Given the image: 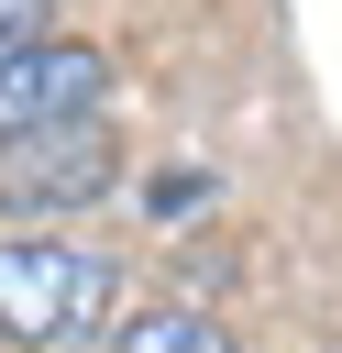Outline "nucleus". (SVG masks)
I'll return each instance as SVG.
<instances>
[{"label":"nucleus","instance_id":"obj_1","mask_svg":"<svg viewBox=\"0 0 342 353\" xmlns=\"http://www.w3.org/2000/svg\"><path fill=\"white\" fill-rule=\"evenodd\" d=\"M110 298H121V276L88 243H0V342L66 353L110 320Z\"/></svg>","mask_w":342,"mask_h":353},{"label":"nucleus","instance_id":"obj_2","mask_svg":"<svg viewBox=\"0 0 342 353\" xmlns=\"http://www.w3.org/2000/svg\"><path fill=\"white\" fill-rule=\"evenodd\" d=\"M121 154H110V121H66V132H33V143H0V210H88L110 199Z\"/></svg>","mask_w":342,"mask_h":353},{"label":"nucleus","instance_id":"obj_3","mask_svg":"<svg viewBox=\"0 0 342 353\" xmlns=\"http://www.w3.org/2000/svg\"><path fill=\"white\" fill-rule=\"evenodd\" d=\"M99 88H110V55L99 44H33V55H11L0 66V143L99 121Z\"/></svg>","mask_w":342,"mask_h":353},{"label":"nucleus","instance_id":"obj_4","mask_svg":"<svg viewBox=\"0 0 342 353\" xmlns=\"http://www.w3.org/2000/svg\"><path fill=\"white\" fill-rule=\"evenodd\" d=\"M121 353H232V331L210 309H188V298H154V309L121 320Z\"/></svg>","mask_w":342,"mask_h":353},{"label":"nucleus","instance_id":"obj_5","mask_svg":"<svg viewBox=\"0 0 342 353\" xmlns=\"http://www.w3.org/2000/svg\"><path fill=\"white\" fill-rule=\"evenodd\" d=\"M33 44H55V0H0V66Z\"/></svg>","mask_w":342,"mask_h":353}]
</instances>
